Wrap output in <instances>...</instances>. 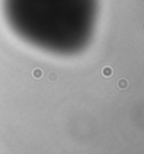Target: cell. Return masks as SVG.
I'll return each mask as SVG.
<instances>
[{
    "mask_svg": "<svg viewBox=\"0 0 144 154\" xmlns=\"http://www.w3.org/2000/svg\"><path fill=\"white\" fill-rule=\"evenodd\" d=\"M110 73H111V71H110V70H109V68H105V70H104V75H105V76H106V75H108V76H109V75H110Z\"/></svg>",
    "mask_w": 144,
    "mask_h": 154,
    "instance_id": "cell-1",
    "label": "cell"
}]
</instances>
